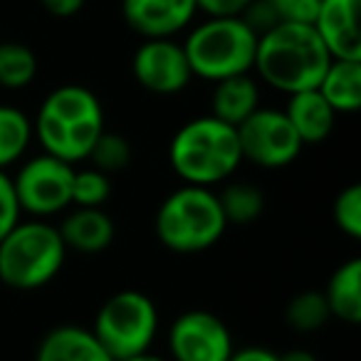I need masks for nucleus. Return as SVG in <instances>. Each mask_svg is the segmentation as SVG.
Returning a JSON list of instances; mask_svg holds the SVG:
<instances>
[{"mask_svg": "<svg viewBox=\"0 0 361 361\" xmlns=\"http://www.w3.org/2000/svg\"><path fill=\"white\" fill-rule=\"evenodd\" d=\"M104 131V106L82 85H62L42 99L32 119V136L45 154L75 166L90 156Z\"/></svg>", "mask_w": 361, "mask_h": 361, "instance_id": "1", "label": "nucleus"}, {"mask_svg": "<svg viewBox=\"0 0 361 361\" xmlns=\"http://www.w3.org/2000/svg\"><path fill=\"white\" fill-rule=\"evenodd\" d=\"M331 65V55L317 30L305 23H277L257 37L255 65L260 80L287 97L317 90Z\"/></svg>", "mask_w": 361, "mask_h": 361, "instance_id": "2", "label": "nucleus"}, {"mask_svg": "<svg viewBox=\"0 0 361 361\" xmlns=\"http://www.w3.org/2000/svg\"><path fill=\"white\" fill-rule=\"evenodd\" d=\"M169 161L188 186H216L231 178L243 164L238 129L211 114L196 116L173 134Z\"/></svg>", "mask_w": 361, "mask_h": 361, "instance_id": "3", "label": "nucleus"}, {"mask_svg": "<svg viewBox=\"0 0 361 361\" xmlns=\"http://www.w3.org/2000/svg\"><path fill=\"white\" fill-rule=\"evenodd\" d=\"M154 228L164 247L180 255H193L216 245L228 223L211 188L183 183L159 206Z\"/></svg>", "mask_w": 361, "mask_h": 361, "instance_id": "4", "label": "nucleus"}, {"mask_svg": "<svg viewBox=\"0 0 361 361\" xmlns=\"http://www.w3.org/2000/svg\"><path fill=\"white\" fill-rule=\"evenodd\" d=\"M67 247L57 226L45 221H18L0 240V282L13 290H40L65 267Z\"/></svg>", "mask_w": 361, "mask_h": 361, "instance_id": "5", "label": "nucleus"}, {"mask_svg": "<svg viewBox=\"0 0 361 361\" xmlns=\"http://www.w3.org/2000/svg\"><path fill=\"white\" fill-rule=\"evenodd\" d=\"M180 45L193 77L221 82L252 70L257 35L243 23V18H206Z\"/></svg>", "mask_w": 361, "mask_h": 361, "instance_id": "6", "label": "nucleus"}, {"mask_svg": "<svg viewBox=\"0 0 361 361\" xmlns=\"http://www.w3.org/2000/svg\"><path fill=\"white\" fill-rule=\"evenodd\" d=\"M156 331L159 310L154 300L139 290H121L111 295L99 307L92 324V334L114 361L149 351Z\"/></svg>", "mask_w": 361, "mask_h": 361, "instance_id": "7", "label": "nucleus"}, {"mask_svg": "<svg viewBox=\"0 0 361 361\" xmlns=\"http://www.w3.org/2000/svg\"><path fill=\"white\" fill-rule=\"evenodd\" d=\"M72 178L75 166L50 154L25 161L13 178L20 211L32 218H50L72 206Z\"/></svg>", "mask_w": 361, "mask_h": 361, "instance_id": "8", "label": "nucleus"}, {"mask_svg": "<svg viewBox=\"0 0 361 361\" xmlns=\"http://www.w3.org/2000/svg\"><path fill=\"white\" fill-rule=\"evenodd\" d=\"M238 144L243 161L260 169H285L300 156L302 141L295 134L290 119L280 109H255L238 126Z\"/></svg>", "mask_w": 361, "mask_h": 361, "instance_id": "9", "label": "nucleus"}, {"mask_svg": "<svg viewBox=\"0 0 361 361\" xmlns=\"http://www.w3.org/2000/svg\"><path fill=\"white\" fill-rule=\"evenodd\" d=\"M233 351L231 329L213 312H183L169 329L171 361H228Z\"/></svg>", "mask_w": 361, "mask_h": 361, "instance_id": "10", "label": "nucleus"}, {"mask_svg": "<svg viewBox=\"0 0 361 361\" xmlns=\"http://www.w3.org/2000/svg\"><path fill=\"white\" fill-rule=\"evenodd\" d=\"M131 75L151 94H178L193 80L183 45L173 37L144 40L134 52Z\"/></svg>", "mask_w": 361, "mask_h": 361, "instance_id": "11", "label": "nucleus"}, {"mask_svg": "<svg viewBox=\"0 0 361 361\" xmlns=\"http://www.w3.org/2000/svg\"><path fill=\"white\" fill-rule=\"evenodd\" d=\"M126 25L144 40L173 37L196 18V0H121Z\"/></svg>", "mask_w": 361, "mask_h": 361, "instance_id": "12", "label": "nucleus"}, {"mask_svg": "<svg viewBox=\"0 0 361 361\" xmlns=\"http://www.w3.org/2000/svg\"><path fill=\"white\" fill-rule=\"evenodd\" d=\"M361 0H322L312 27L331 60H361Z\"/></svg>", "mask_w": 361, "mask_h": 361, "instance_id": "13", "label": "nucleus"}, {"mask_svg": "<svg viewBox=\"0 0 361 361\" xmlns=\"http://www.w3.org/2000/svg\"><path fill=\"white\" fill-rule=\"evenodd\" d=\"M57 233L67 250L72 247L77 252L94 255L114 243L116 228L109 213H104V208H75L57 226Z\"/></svg>", "mask_w": 361, "mask_h": 361, "instance_id": "14", "label": "nucleus"}, {"mask_svg": "<svg viewBox=\"0 0 361 361\" xmlns=\"http://www.w3.org/2000/svg\"><path fill=\"white\" fill-rule=\"evenodd\" d=\"M35 361H114L92 329L62 324L50 329L37 346Z\"/></svg>", "mask_w": 361, "mask_h": 361, "instance_id": "15", "label": "nucleus"}, {"mask_svg": "<svg viewBox=\"0 0 361 361\" xmlns=\"http://www.w3.org/2000/svg\"><path fill=\"white\" fill-rule=\"evenodd\" d=\"M285 116L290 119L292 129L300 136L302 144H322L334 129L336 111L326 104L319 90H305L297 92V94H290Z\"/></svg>", "mask_w": 361, "mask_h": 361, "instance_id": "16", "label": "nucleus"}, {"mask_svg": "<svg viewBox=\"0 0 361 361\" xmlns=\"http://www.w3.org/2000/svg\"><path fill=\"white\" fill-rule=\"evenodd\" d=\"M255 109H260V87L250 75L216 82L211 97V116L238 129Z\"/></svg>", "mask_w": 361, "mask_h": 361, "instance_id": "17", "label": "nucleus"}, {"mask_svg": "<svg viewBox=\"0 0 361 361\" xmlns=\"http://www.w3.org/2000/svg\"><path fill=\"white\" fill-rule=\"evenodd\" d=\"M319 94L336 114L361 109V60H331L319 82Z\"/></svg>", "mask_w": 361, "mask_h": 361, "instance_id": "18", "label": "nucleus"}, {"mask_svg": "<svg viewBox=\"0 0 361 361\" xmlns=\"http://www.w3.org/2000/svg\"><path fill=\"white\" fill-rule=\"evenodd\" d=\"M329 307V314L346 324L361 322V260L351 257L344 265L334 270V275L326 282V290L322 292Z\"/></svg>", "mask_w": 361, "mask_h": 361, "instance_id": "19", "label": "nucleus"}, {"mask_svg": "<svg viewBox=\"0 0 361 361\" xmlns=\"http://www.w3.org/2000/svg\"><path fill=\"white\" fill-rule=\"evenodd\" d=\"M32 141V119L18 106L0 104V171L25 156Z\"/></svg>", "mask_w": 361, "mask_h": 361, "instance_id": "20", "label": "nucleus"}, {"mask_svg": "<svg viewBox=\"0 0 361 361\" xmlns=\"http://www.w3.org/2000/svg\"><path fill=\"white\" fill-rule=\"evenodd\" d=\"M216 196L228 226H250L265 211V193L252 183H228Z\"/></svg>", "mask_w": 361, "mask_h": 361, "instance_id": "21", "label": "nucleus"}, {"mask_svg": "<svg viewBox=\"0 0 361 361\" xmlns=\"http://www.w3.org/2000/svg\"><path fill=\"white\" fill-rule=\"evenodd\" d=\"M37 77V57L27 45L16 40L0 42V87L25 90Z\"/></svg>", "mask_w": 361, "mask_h": 361, "instance_id": "22", "label": "nucleus"}, {"mask_svg": "<svg viewBox=\"0 0 361 361\" xmlns=\"http://www.w3.org/2000/svg\"><path fill=\"white\" fill-rule=\"evenodd\" d=\"M285 317H287V324L295 331H317L331 319L324 295L317 290H305L292 297L290 305H287Z\"/></svg>", "mask_w": 361, "mask_h": 361, "instance_id": "23", "label": "nucleus"}, {"mask_svg": "<svg viewBox=\"0 0 361 361\" xmlns=\"http://www.w3.org/2000/svg\"><path fill=\"white\" fill-rule=\"evenodd\" d=\"M92 169L102 171V173H116V171H124L131 161V144L126 141V136L114 134V131H102V136L94 141L90 156Z\"/></svg>", "mask_w": 361, "mask_h": 361, "instance_id": "24", "label": "nucleus"}, {"mask_svg": "<svg viewBox=\"0 0 361 361\" xmlns=\"http://www.w3.org/2000/svg\"><path fill=\"white\" fill-rule=\"evenodd\" d=\"M111 196V180L97 169H75L72 178V206L77 208H104Z\"/></svg>", "mask_w": 361, "mask_h": 361, "instance_id": "25", "label": "nucleus"}, {"mask_svg": "<svg viewBox=\"0 0 361 361\" xmlns=\"http://www.w3.org/2000/svg\"><path fill=\"white\" fill-rule=\"evenodd\" d=\"M331 218H334L336 228L351 240L361 238V186L359 183H349L341 188L339 196L334 198L331 206Z\"/></svg>", "mask_w": 361, "mask_h": 361, "instance_id": "26", "label": "nucleus"}, {"mask_svg": "<svg viewBox=\"0 0 361 361\" xmlns=\"http://www.w3.org/2000/svg\"><path fill=\"white\" fill-rule=\"evenodd\" d=\"M280 23H305L312 25L322 0H267Z\"/></svg>", "mask_w": 361, "mask_h": 361, "instance_id": "27", "label": "nucleus"}, {"mask_svg": "<svg viewBox=\"0 0 361 361\" xmlns=\"http://www.w3.org/2000/svg\"><path fill=\"white\" fill-rule=\"evenodd\" d=\"M20 206H18L16 188H13V178L0 171V240L13 231L18 221H20Z\"/></svg>", "mask_w": 361, "mask_h": 361, "instance_id": "28", "label": "nucleus"}, {"mask_svg": "<svg viewBox=\"0 0 361 361\" xmlns=\"http://www.w3.org/2000/svg\"><path fill=\"white\" fill-rule=\"evenodd\" d=\"M240 18L257 37L265 35L267 30H272V27L280 23V18L275 16V11L270 8V3H267V0H252L250 6H247V11L243 13Z\"/></svg>", "mask_w": 361, "mask_h": 361, "instance_id": "29", "label": "nucleus"}, {"mask_svg": "<svg viewBox=\"0 0 361 361\" xmlns=\"http://www.w3.org/2000/svg\"><path fill=\"white\" fill-rule=\"evenodd\" d=\"M252 0H196V8L206 18H240Z\"/></svg>", "mask_w": 361, "mask_h": 361, "instance_id": "30", "label": "nucleus"}, {"mask_svg": "<svg viewBox=\"0 0 361 361\" xmlns=\"http://www.w3.org/2000/svg\"><path fill=\"white\" fill-rule=\"evenodd\" d=\"M85 3H87V0H40V6L55 18L77 16V13L85 8Z\"/></svg>", "mask_w": 361, "mask_h": 361, "instance_id": "31", "label": "nucleus"}, {"mask_svg": "<svg viewBox=\"0 0 361 361\" xmlns=\"http://www.w3.org/2000/svg\"><path fill=\"white\" fill-rule=\"evenodd\" d=\"M228 361H280V356L270 349H262V346H247V349L233 351Z\"/></svg>", "mask_w": 361, "mask_h": 361, "instance_id": "32", "label": "nucleus"}, {"mask_svg": "<svg viewBox=\"0 0 361 361\" xmlns=\"http://www.w3.org/2000/svg\"><path fill=\"white\" fill-rule=\"evenodd\" d=\"M280 361H317V356L307 349H292L280 356Z\"/></svg>", "mask_w": 361, "mask_h": 361, "instance_id": "33", "label": "nucleus"}, {"mask_svg": "<svg viewBox=\"0 0 361 361\" xmlns=\"http://www.w3.org/2000/svg\"><path fill=\"white\" fill-rule=\"evenodd\" d=\"M121 361H171V359H164V356H159V354H151V349H149V351H144V354L129 356V359H121Z\"/></svg>", "mask_w": 361, "mask_h": 361, "instance_id": "34", "label": "nucleus"}]
</instances>
